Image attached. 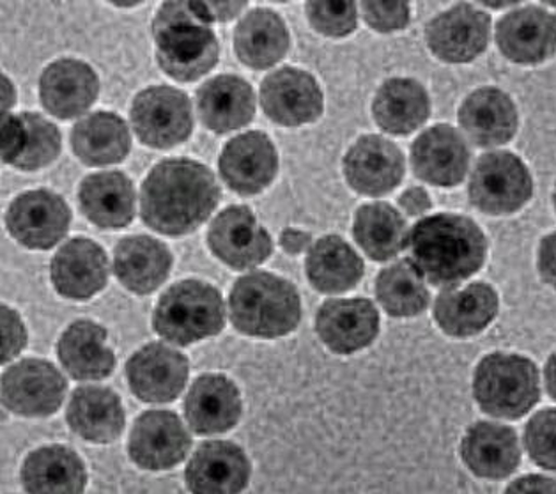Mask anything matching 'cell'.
<instances>
[{"label": "cell", "mask_w": 556, "mask_h": 494, "mask_svg": "<svg viewBox=\"0 0 556 494\" xmlns=\"http://www.w3.org/2000/svg\"><path fill=\"white\" fill-rule=\"evenodd\" d=\"M505 494H556V480L544 476H525L514 480Z\"/></svg>", "instance_id": "47"}, {"label": "cell", "mask_w": 556, "mask_h": 494, "mask_svg": "<svg viewBox=\"0 0 556 494\" xmlns=\"http://www.w3.org/2000/svg\"><path fill=\"white\" fill-rule=\"evenodd\" d=\"M470 160L465 137L448 125L431 126L412 145L413 173L432 187H457L466 178Z\"/></svg>", "instance_id": "16"}, {"label": "cell", "mask_w": 556, "mask_h": 494, "mask_svg": "<svg viewBox=\"0 0 556 494\" xmlns=\"http://www.w3.org/2000/svg\"><path fill=\"white\" fill-rule=\"evenodd\" d=\"M72 148L91 167L119 164L130 154V128L114 112H94L73 126Z\"/></svg>", "instance_id": "32"}, {"label": "cell", "mask_w": 556, "mask_h": 494, "mask_svg": "<svg viewBox=\"0 0 556 494\" xmlns=\"http://www.w3.org/2000/svg\"><path fill=\"white\" fill-rule=\"evenodd\" d=\"M66 395V379L50 362L29 358L2 376V403L22 417H49Z\"/></svg>", "instance_id": "13"}, {"label": "cell", "mask_w": 556, "mask_h": 494, "mask_svg": "<svg viewBox=\"0 0 556 494\" xmlns=\"http://www.w3.org/2000/svg\"><path fill=\"white\" fill-rule=\"evenodd\" d=\"M67 423L87 442L111 443L125 429L119 395L105 387H80L67 406Z\"/></svg>", "instance_id": "34"}, {"label": "cell", "mask_w": 556, "mask_h": 494, "mask_svg": "<svg viewBox=\"0 0 556 494\" xmlns=\"http://www.w3.org/2000/svg\"><path fill=\"white\" fill-rule=\"evenodd\" d=\"M404 173L403 151L379 135H364L344 156V176L350 187L369 198L393 192L403 182Z\"/></svg>", "instance_id": "14"}, {"label": "cell", "mask_w": 556, "mask_h": 494, "mask_svg": "<svg viewBox=\"0 0 556 494\" xmlns=\"http://www.w3.org/2000/svg\"><path fill=\"white\" fill-rule=\"evenodd\" d=\"M25 126V145L13 167L20 170H39L58 160L63 148V139L58 126L34 112L20 114Z\"/></svg>", "instance_id": "40"}, {"label": "cell", "mask_w": 556, "mask_h": 494, "mask_svg": "<svg viewBox=\"0 0 556 494\" xmlns=\"http://www.w3.org/2000/svg\"><path fill=\"white\" fill-rule=\"evenodd\" d=\"M220 195L206 165L190 159L164 160L142 185L140 215L160 235H190L212 216Z\"/></svg>", "instance_id": "1"}, {"label": "cell", "mask_w": 556, "mask_h": 494, "mask_svg": "<svg viewBox=\"0 0 556 494\" xmlns=\"http://www.w3.org/2000/svg\"><path fill=\"white\" fill-rule=\"evenodd\" d=\"M100 94V80L89 64L77 59H59L39 78V100L45 111L59 119L86 114Z\"/></svg>", "instance_id": "22"}, {"label": "cell", "mask_w": 556, "mask_h": 494, "mask_svg": "<svg viewBox=\"0 0 556 494\" xmlns=\"http://www.w3.org/2000/svg\"><path fill=\"white\" fill-rule=\"evenodd\" d=\"M22 482L29 494H84L86 466L72 448L43 446L25 459Z\"/></svg>", "instance_id": "33"}, {"label": "cell", "mask_w": 556, "mask_h": 494, "mask_svg": "<svg viewBox=\"0 0 556 494\" xmlns=\"http://www.w3.org/2000/svg\"><path fill=\"white\" fill-rule=\"evenodd\" d=\"M538 269L541 279L556 289V231L542 238L539 245Z\"/></svg>", "instance_id": "46"}, {"label": "cell", "mask_w": 556, "mask_h": 494, "mask_svg": "<svg viewBox=\"0 0 556 494\" xmlns=\"http://www.w3.org/2000/svg\"><path fill=\"white\" fill-rule=\"evenodd\" d=\"M16 103V89L11 84L10 78L2 75V116L10 114V109H13Z\"/></svg>", "instance_id": "51"}, {"label": "cell", "mask_w": 556, "mask_h": 494, "mask_svg": "<svg viewBox=\"0 0 556 494\" xmlns=\"http://www.w3.org/2000/svg\"><path fill=\"white\" fill-rule=\"evenodd\" d=\"M72 212L58 193L30 190L20 193L5 213V226L20 245L49 250L63 240L70 229Z\"/></svg>", "instance_id": "11"}, {"label": "cell", "mask_w": 556, "mask_h": 494, "mask_svg": "<svg viewBox=\"0 0 556 494\" xmlns=\"http://www.w3.org/2000/svg\"><path fill=\"white\" fill-rule=\"evenodd\" d=\"M399 207L403 210L406 215L420 216L426 215L432 207L431 198L422 187L408 188L406 192L399 198Z\"/></svg>", "instance_id": "48"}, {"label": "cell", "mask_w": 556, "mask_h": 494, "mask_svg": "<svg viewBox=\"0 0 556 494\" xmlns=\"http://www.w3.org/2000/svg\"><path fill=\"white\" fill-rule=\"evenodd\" d=\"M185 415L197 434L229 431L241 417L240 390L226 376H201L188 392Z\"/></svg>", "instance_id": "28"}, {"label": "cell", "mask_w": 556, "mask_h": 494, "mask_svg": "<svg viewBox=\"0 0 556 494\" xmlns=\"http://www.w3.org/2000/svg\"><path fill=\"white\" fill-rule=\"evenodd\" d=\"M50 277L61 296L84 302L105 288L109 257L97 241L73 238L53 255Z\"/></svg>", "instance_id": "21"}, {"label": "cell", "mask_w": 556, "mask_h": 494, "mask_svg": "<svg viewBox=\"0 0 556 494\" xmlns=\"http://www.w3.org/2000/svg\"><path fill=\"white\" fill-rule=\"evenodd\" d=\"M525 448L533 463L556 473V409H542L525 429Z\"/></svg>", "instance_id": "42"}, {"label": "cell", "mask_w": 556, "mask_h": 494, "mask_svg": "<svg viewBox=\"0 0 556 494\" xmlns=\"http://www.w3.org/2000/svg\"><path fill=\"white\" fill-rule=\"evenodd\" d=\"M365 24L376 33H397L408 27L409 4L406 2H361Z\"/></svg>", "instance_id": "43"}, {"label": "cell", "mask_w": 556, "mask_h": 494, "mask_svg": "<svg viewBox=\"0 0 556 494\" xmlns=\"http://www.w3.org/2000/svg\"><path fill=\"white\" fill-rule=\"evenodd\" d=\"M496 45L513 63H544L556 53V15L539 5L510 11L496 24Z\"/></svg>", "instance_id": "17"}, {"label": "cell", "mask_w": 556, "mask_h": 494, "mask_svg": "<svg viewBox=\"0 0 556 494\" xmlns=\"http://www.w3.org/2000/svg\"><path fill=\"white\" fill-rule=\"evenodd\" d=\"M84 215L100 229H125L135 218V188L117 170L91 174L78 188Z\"/></svg>", "instance_id": "30"}, {"label": "cell", "mask_w": 556, "mask_h": 494, "mask_svg": "<svg viewBox=\"0 0 556 494\" xmlns=\"http://www.w3.org/2000/svg\"><path fill=\"white\" fill-rule=\"evenodd\" d=\"M376 125L390 135H409L431 116V100L422 84L413 78H389L372 101Z\"/></svg>", "instance_id": "31"}, {"label": "cell", "mask_w": 556, "mask_h": 494, "mask_svg": "<svg viewBox=\"0 0 556 494\" xmlns=\"http://www.w3.org/2000/svg\"><path fill=\"white\" fill-rule=\"evenodd\" d=\"M170 268V250L151 236H128L115 246L114 275L131 293H153L167 280Z\"/></svg>", "instance_id": "29"}, {"label": "cell", "mask_w": 556, "mask_h": 494, "mask_svg": "<svg viewBox=\"0 0 556 494\" xmlns=\"http://www.w3.org/2000/svg\"><path fill=\"white\" fill-rule=\"evenodd\" d=\"M58 353L64 369L80 381L109 378L114 372L115 355L106 346V330L89 319H78L66 328Z\"/></svg>", "instance_id": "36"}, {"label": "cell", "mask_w": 556, "mask_h": 494, "mask_svg": "<svg viewBox=\"0 0 556 494\" xmlns=\"http://www.w3.org/2000/svg\"><path fill=\"white\" fill-rule=\"evenodd\" d=\"M185 477L192 494H241L249 485V457L235 443H202Z\"/></svg>", "instance_id": "24"}, {"label": "cell", "mask_w": 556, "mask_h": 494, "mask_svg": "<svg viewBox=\"0 0 556 494\" xmlns=\"http://www.w3.org/2000/svg\"><path fill=\"white\" fill-rule=\"evenodd\" d=\"M459 125L477 148H498L518 131V106L507 92L496 87H480L459 106Z\"/></svg>", "instance_id": "23"}, {"label": "cell", "mask_w": 556, "mask_h": 494, "mask_svg": "<svg viewBox=\"0 0 556 494\" xmlns=\"http://www.w3.org/2000/svg\"><path fill=\"white\" fill-rule=\"evenodd\" d=\"M305 10L314 30L330 38L350 36L358 24L355 2H307Z\"/></svg>", "instance_id": "41"}, {"label": "cell", "mask_w": 556, "mask_h": 494, "mask_svg": "<svg viewBox=\"0 0 556 494\" xmlns=\"http://www.w3.org/2000/svg\"><path fill=\"white\" fill-rule=\"evenodd\" d=\"M549 5H552V8H556V2H552Z\"/></svg>", "instance_id": "54"}, {"label": "cell", "mask_w": 556, "mask_h": 494, "mask_svg": "<svg viewBox=\"0 0 556 494\" xmlns=\"http://www.w3.org/2000/svg\"><path fill=\"white\" fill-rule=\"evenodd\" d=\"M530 168L518 154L491 151L477 160L468 182L471 206L485 215H513L532 199Z\"/></svg>", "instance_id": "7"}, {"label": "cell", "mask_w": 556, "mask_h": 494, "mask_svg": "<svg viewBox=\"0 0 556 494\" xmlns=\"http://www.w3.org/2000/svg\"><path fill=\"white\" fill-rule=\"evenodd\" d=\"M264 114L280 126L308 125L323 114V91L316 78L300 67L283 66L261 84Z\"/></svg>", "instance_id": "12"}, {"label": "cell", "mask_w": 556, "mask_h": 494, "mask_svg": "<svg viewBox=\"0 0 556 494\" xmlns=\"http://www.w3.org/2000/svg\"><path fill=\"white\" fill-rule=\"evenodd\" d=\"M197 114L202 125L215 134L240 130L254 119V89L245 78L218 75L197 91Z\"/></svg>", "instance_id": "25"}, {"label": "cell", "mask_w": 556, "mask_h": 494, "mask_svg": "<svg viewBox=\"0 0 556 494\" xmlns=\"http://www.w3.org/2000/svg\"><path fill=\"white\" fill-rule=\"evenodd\" d=\"M192 438L178 415L164 409L137 418L130 434V457L144 470H168L187 457Z\"/></svg>", "instance_id": "19"}, {"label": "cell", "mask_w": 556, "mask_h": 494, "mask_svg": "<svg viewBox=\"0 0 556 494\" xmlns=\"http://www.w3.org/2000/svg\"><path fill=\"white\" fill-rule=\"evenodd\" d=\"M460 457L480 479H505L518 470L521 459L518 434L502 423H473L460 442Z\"/></svg>", "instance_id": "26"}, {"label": "cell", "mask_w": 556, "mask_h": 494, "mask_svg": "<svg viewBox=\"0 0 556 494\" xmlns=\"http://www.w3.org/2000/svg\"><path fill=\"white\" fill-rule=\"evenodd\" d=\"M0 135H2V162L13 165L20 159L25 145V126L22 117L4 114L0 119Z\"/></svg>", "instance_id": "45"}, {"label": "cell", "mask_w": 556, "mask_h": 494, "mask_svg": "<svg viewBox=\"0 0 556 494\" xmlns=\"http://www.w3.org/2000/svg\"><path fill=\"white\" fill-rule=\"evenodd\" d=\"M289 30L271 10L250 11L235 30L236 55L245 66L268 69L280 63L289 52Z\"/></svg>", "instance_id": "35"}, {"label": "cell", "mask_w": 556, "mask_h": 494, "mask_svg": "<svg viewBox=\"0 0 556 494\" xmlns=\"http://www.w3.org/2000/svg\"><path fill=\"white\" fill-rule=\"evenodd\" d=\"M498 307V294L490 283L475 282L443 291L437 297L432 316L446 335L466 339L490 327Z\"/></svg>", "instance_id": "27"}, {"label": "cell", "mask_w": 556, "mask_h": 494, "mask_svg": "<svg viewBox=\"0 0 556 494\" xmlns=\"http://www.w3.org/2000/svg\"><path fill=\"white\" fill-rule=\"evenodd\" d=\"M229 308L236 330L260 339L288 335L302 319V300L296 288L268 271H254L236 280Z\"/></svg>", "instance_id": "4"}, {"label": "cell", "mask_w": 556, "mask_h": 494, "mask_svg": "<svg viewBox=\"0 0 556 494\" xmlns=\"http://www.w3.org/2000/svg\"><path fill=\"white\" fill-rule=\"evenodd\" d=\"M491 16L471 4H456L427 24V47L448 64L471 63L488 50Z\"/></svg>", "instance_id": "10"}, {"label": "cell", "mask_w": 556, "mask_h": 494, "mask_svg": "<svg viewBox=\"0 0 556 494\" xmlns=\"http://www.w3.org/2000/svg\"><path fill=\"white\" fill-rule=\"evenodd\" d=\"M130 116L135 134L148 148H174L193 131L192 103L176 87L154 86L139 92Z\"/></svg>", "instance_id": "8"}, {"label": "cell", "mask_w": 556, "mask_h": 494, "mask_svg": "<svg viewBox=\"0 0 556 494\" xmlns=\"http://www.w3.org/2000/svg\"><path fill=\"white\" fill-rule=\"evenodd\" d=\"M553 206H555V210H556V185H555V190H553Z\"/></svg>", "instance_id": "53"}, {"label": "cell", "mask_w": 556, "mask_h": 494, "mask_svg": "<svg viewBox=\"0 0 556 494\" xmlns=\"http://www.w3.org/2000/svg\"><path fill=\"white\" fill-rule=\"evenodd\" d=\"M207 245L216 259L232 269L260 266L274 254V241L247 206H230L210 226Z\"/></svg>", "instance_id": "9"}, {"label": "cell", "mask_w": 556, "mask_h": 494, "mask_svg": "<svg viewBox=\"0 0 556 494\" xmlns=\"http://www.w3.org/2000/svg\"><path fill=\"white\" fill-rule=\"evenodd\" d=\"M406 249L420 277L438 288H457L473 277L488 257V240L468 216L438 213L413 226Z\"/></svg>", "instance_id": "2"}, {"label": "cell", "mask_w": 556, "mask_h": 494, "mask_svg": "<svg viewBox=\"0 0 556 494\" xmlns=\"http://www.w3.org/2000/svg\"><path fill=\"white\" fill-rule=\"evenodd\" d=\"M305 269L317 291L339 294L358 286L364 277V261L341 236L328 235L308 249Z\"/></svg>", "instance_id": "37"}, {"label": "cell", "mask_w": 556, "mask_h": 494, "mask_svg": "<svg viewBox=\"0 0 556 494\" xmlns=\"http://www.w3.org/2000/svg\"><path fill=\"white\" fill-rule=\"evenodd\" d=\"M156 59L165 75L193 83L212 72L220 45L201 2H164L153 20Z\"/></svg>", "instance_id": "3"}, {"label": "cell", "mask_w": 556, "mask_h": 494, "mask_svg": "<svg viewBox=\"0 0 556 494\" xmlns=\"http://www.w3.org/2000/svg\"><path fill=\"white\" fill-rule=\"evenodd\" d=\"M210 22H229L245 10L247 2H201Z\"/></svg>", "instance_id": "49"}, {"label": "cell", "mask_w": 556, "mask_h": 494, "mask_svg": "<svg viewBox=\"0 0 556 494\" xmlns=\"http://www.w3.org/2000/svg\"><path fill=\"white\" fill-rule=\"evenodd\" d=\"M408 235L404 216L389 202H370L356 212L353 236L372 261L384 263L401 254Z\"/></svg>", "instance_id": "38"}, {"label": "cell", "mask_w": 556, "mask_h": 494, "mask_svg": "<svg viewBox=\"0 0 556 494\" xmlns=\"http://www.w3.org/2000/svg\"><path fill=\"white\" fill-rule=\"evenodd\" d=\"M190 375L187 356L153 342L137 351L126 364V378L144 403H170L178 398Z\"/></svg>", "instance_id": "18"}, {"label": "cell", "mask_w": 556, "mask_h": 494, "mask_svg": "<svg viewBox=\"0 0 556 494\" xmlns=\"http://www.w3.org/2000/svg\"><path fill=\"white\" fill-rule=\"evenodd\" d=\"M222 178L232 192L257 195L274 182L278 154L263 131H247L227 142L218 160Z\"/></svg>", "instance_id": "15"}, {"label": "cell", "mask_w": 556, "mask_h": 494, "mask_svg": "<svg viewBox=\"0 0 556 494\" xmlns=\"http://www.w3.org/2000/svg\"><path fill=\"white\" fill-rule=\"evenodd\" d=\"M311 235L308 232L296 231V229H286L280 235V246L289 255L303 254L305 250L311 249Z\"/></svg>", "instance_id": "50"}, {"label": "cell", "mask_w": 556, "mask_h": 494, "mask_svg": "<svg viewBox=\"0 0 556 494\" xmlns=\"http://www.w3.org/2000/svg\"><path fill=\"white\" fill-rule=\"evenodd\" d=\"M316 330L333 353L351 355L370 346L378 337V308L364 297L328 300L317 311Z\"/></svg>", "instance_id": "20"}, {"label": "cell", "mask_w": 556, "mask_h": 494, "mask_svg": "<svg viewBox=\"0 0 556 494\" xmlns=\"http://www.w3.org/2000/svg\"><path fill=\"white\" fill-rule=\"evenodd\" d=\"M376 296L384 313L392 317L418 316L431 302L429 289L409 261H397L379 271Z\"/></svg>", "instance_id": "39"}, {"label": "cell", "mask_w": 556, "mask_h": 494, "mask_svg": "<svg viewBox=\"0 0 556 494\" xmlns=\"http://www.w3.org/2000/svg\"><path fill=\"white\" fill-rule=\"evenodd\" d=\"M27 344V330L16 311L2 307V364L13 360Z\"/></svg>", "instance_id": "44"}, {"label": "cell", "mask_w": 556, "mask_h": 494, "mask_svg": "<svg viewBox=\"0 0 556 494\" xmlns=\"http://www.w3.org/2000/svg\"><path fill=\"white\" fill-rule=\"evenodd\" d=\"M544 378H546V389L556 401V351L547 358L544 367Z\"/></svg>", "instance_id": "52"}, {"label": "cell", "mask_w": 556, "mask_h": 494, "mask_svg": "<svg viewBox=\"0 0 556 494\" xmlns=\"http://www.w3.org/2000/svg\"><path fill=\"white\" fill-rule=\"evenodd\" d=\"M473 395L491 417L518 420L541 398L538 367L527 356L491 353L475 369Z\"/></svg>", "instance_id": "6"}, {"label": "cell", "mask_w": 556, "mask_h": 494, "mask_svg": "<svg viewBox=\"0 0 556 494\" xmlns=\"http://www.w3.org/2000/svg\"><path fill=\"white\" fill-rule=\"evenodd\" d=\"M226 303L220 291L202 280H182L160 297L153 328L176 346H190L224 330Z\"/></svg>", "instance_id": "5"}]
</instances>
